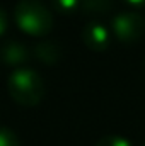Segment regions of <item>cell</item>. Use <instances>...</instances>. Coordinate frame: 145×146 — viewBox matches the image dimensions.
Returning a JSON list of instances; mask_svg holds the SVG:
<instances>
[{
	"label": "cell",
	"mask_w": 145,
	"mask_h": 146,
	"mask_svg": "<svg viewBox=\"0 0 145 146\" xmlns=\"http://www.w3.org/2000/svg\"><path fill=\"white\" fill-rule=\"evenodd\" d=\"M7 88L14 102L22 107H34L44 97V82L31 68H17L9 76Z\"/></svg>",
	"instance_id": "6da1fadb"
},
{
	"label": "cell",
	"mask_w": 145,
	"mask_h": 146,
	"mask_svg": "<svg viewBox=\"0 0 145 146\" xmlns=\"http://www.w3.org/2000/svg\"><path fill=\"white\" fill-rule=\"evenodd\" d=\"M14 15L19 29L29 36L43 37L53 27V15L39 0H21Z\"/></svg>",
	"instance_id": "7a4b0ae2"
},
{
	"label": "cell",
	"mask_w": 145,
	"mask_h": 146,
	"mask_svg": "<svg viewBox=\"0 0 145 146\" xmlns=\"http://www.w3.org/2000/svg\"><path fill=\"white\" fill-rule=\"evenodd\" d=\"M144 17L137 12H119L113 19V33L123 44H133L144 36Z\"/></svg>",
	"instance_id": "3957f363"
},
{
	"label": "cell",
	"mask_w": 145,
	"mask_h": 146,
	"mask_svg": "<svg viewBox=\"0 0 145 146\" xmlns=\"http://www.w3.org/2000/svg\"><path fill=\"white\" fill-rule=\"evenodd\" d=\"M82 39H84V44L96 51V53H103L109 48V42H111V36H109V31L99 22H91L84 27L82 31Z\"/></svg>",
	"instance_id": "277c9868"
},
{
	"label": "cell",
	"mask_w": 145,
	"mask_h": 146,
	"mask_svg": "<svg viewBox=\"0 0 145 146\" xmlns=\"http://www.w3.org/2000/svg\"><path fill=\"white\" fill-rule=\"evenodd\" d=\"M29 56H31L29 49L19 41H9L0 48V61L3 65H9V66H21L22 68V65L28 63Z\"/></svg>",
	"instance_id": "5b68a950"
},
{
	"label": "cell",
	"mask_w": 145,
	"mask_h": 146,
	"mask_svg": "<svg viewBox=\"0 0 145 146\" xmlns=\"http://www.w3.org/2000/svg\"><path fill=\"white\" fill-rule=\"evenodd\" d=\"M34 56L44 65H56L62 60V48L55 41H39L34 46Z\"/></svg>",
	"instance_id": "8992f818"
},
{
	"label": "cell",
	"mask_w": 145,
	"mask_h": 146,
	"mask_svg": "<svg viewBox=\"0 0 145 146\" xmlns=\"http://www.w3.org/2000/svg\"><path fill=\"white\" fill-rule=\"evenodd\" d=\"M113 7V0H80L79 9L85 15H104Z\"/></svg>",
	"instance_id": "52a82bcc"
},
{
	"label": "cell",
	"mask_w": 145,
	"mask_h": 146,
	"mask_svg": "<svg viewBox=\"0 0 145 146\" xmlns=\"http://www.w3.org/2000/svg\"><path fill=\"white\" fill-rule=\"evenodd\" d=\"M53 7L62 14H72L79 9L80 0H51Z\"/></svg>",
	"instance_id": "ba28073f"
},
{
	"label": "cell",
	"mask_w": 145,
	"mask_h": 146,
	"mask_svg": "<svg viewBox=\"0 0 145 146\" xmlns=\"http://www.w3.org/2000/svg\"><path fill=\"white\" fill-rule=\"evenodd\" d=\"M0 146H21V141L12 129L0 127Z\"/></svg>",
	"instance_id": "9c48e42d"
},
{
	"label": "cell",
	"mask_w": 145,
	"mask_h": 146,
	"mask_svg": "<svg viewBox=\"0 0 145 146\" xmlns=\"http://www.w3.org/2000/svg\"><path fill=\"white\" fill-rule=\"evenodd\" d=\"M96 146H132V143L123 138V136H116V134H109V136H104L101 138Z\"/></svg>",
	"instance_id": "30bf717a"
},
{
	"label": "cell",
	"mask_w": 145,
	"mask_h": 146,
	"mask_svg": "<svg viewBox=\"0 0 145 146\" xmlns=\"http://www.w3.org/2000/svg\"><path fill=\"white\" fill-rule=\"evenodd\" d=\"M7 29H9V17H7V12L0 9V37L7 33Z\"/></svg>",
	"instance_id": "8fae6325"
},
{
	"label": "cell",
	"mask_w": 145,
	"mask_h": 146,
	"mask_svg": "<svg viewBox=\"0 0 145 146\" xmlns=\"http://www.w3.org/2000/svg\"><path fill=\"white\" fill-rule=\"evenodd\" d=\"M126 3H130V5H135V7H138V5H144L145 0H125Z\"/></svg>",
	"instance_id": "7c38bea8"
}]
</instances>
